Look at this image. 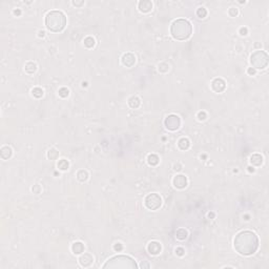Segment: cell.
Wrapping results in <instances>:
<instances>
[{
    "label": "cell",
    "instance_id": "cell-19",
    "mask_svg": "<svg viewBox=\"0 0 269 269\" xmlns=\"http://www.w3.org/2000/svg\"><path fill=\"white\" fill-rule=\"evenodd\" d=\"M159 157H158L157 155H155V153H151V155H149L148 157H147V162H148L149 165L151 166H156L159 164Z\"/></svg>",
    "mask_w": 269,
    "mask_h": 269
},
{
    "label": "cell",
    "instance_id": "cell-44",
    "mask_svg": "<svg viewBox=\"0 0 269 269\" xmlns=\"http://www.w3.org/2000/svg\"><path fill=\"white\" fill-rule=\"evenodd\" d=\"M82 86H83V87L84 86H87V83H86V82H83V83H82Z\"/></svg>",
    "mask_w": 269,
    "mask_h": 269
},
{
    "label": "cell",
    "instance_id": "cell-43",
    "mask_svg": "<svg viewBox=\"0 0 269 269\" xmlns=\"http://www.w3.org/2000/svg\"><path fill=\"white\" fill-rule=\"evenodd\" d=\"M208 217H209V218H214V212H209V214H208Z\"/></svg>",
    "mask_w": 269,
    "mask_h": 269
},
{
    "label": "cell",
    "instance_id": "cell-32",
    "mask_svg": "<svg viewBox=\"0 0 269 269\" xmlns=\"http://www.w3.org/2000/svg\"><path fill=\"white\" fill-rule=\"evenodd\" d=\"M32 190H33V192H34V194H36V195L40 194V192H41L40 185H39V184H36V185H34L33 187H32Z\"/></svg>",
    "mask_w": 269,
    "mask_h": 269
},
{
    "label": "cell",
    "instance_id": "cell-5",
    "mask_svg": "<svg viewBox=\"0 0 269 269\" xmlns=\"http://www.w3.org/2000/svg\"><path fill=\"white\" fill-rule=\"evenodd\" d=\"M268 61V55L261 49L255 52L250 57V63L255 69H264L265 67H267Z\"/></svg>",
    "mask_w": 269,
    "mask_h": 269
},
{
    "label": "cell",
    "instance_id": "cell-39",
    "mask_svg": "<svg viewBox=\"0 0 269 269\" xmlns=\"http://www.w3.org/2000/svg\"><path fill=\"white\" fill-rule=\"evenodd\" d=\"M38 36L40 37V38H43V37L45 36V32L44 31H39V34H38Z\"/></svg>",
    "mask_w": 269,
    "mask_h": 269
},
{
    "label": "cell",
    "instance_id": "cell-15",
    "mask_svg": "<svg viewBox=\"0 0 269 269\" xmlns=\"http://www.w3.org/2000/svg\"><path fill=\"white\" fill-rule=\"evenodd\" d=\"M12 155H13V150H12V148L8 146H3L1 148V150H0V156H1V158L3 160L10 159V158L12 157Z\"/></svg>",
    "mask_w": 269,
    "mask_h": 269
},
{
    "label": "cell",
    "instance_id": "cell-8",
    "mask_svg": "<svg viewBox=\"0 0 269 269\" xmlns=\"http://www.w3.org/2000/svg\"><path fill=\"white\" fill-rule=\"evenodd\" d=\"M172 184L176 188H178V189H184L188 184L187 178H186L184 175H177L175 178H173Z\"/></svg>",
    "mask_w": 269,
    "mask_h": 269
},
{
    "label": "cell",
    "instance_id": "cell-38",
    "mask_svg": "<svg viewBox=\"0 0 269 269\" xmlns=\"http://www.w3.org/2000/svg\"><path fill=\"white\" fill-rule=\"evenodd\" d=\"M83 3H84L83 1H79V2H78V1H73V4L75 6H80V5H82Z\"/></svg>",
    "mask_w": 269,
    "mask_h": 269
},
{
    "label": "cell",
    "instance_id": "cell-35",
    "mask_svg": "<svg viewBox=\"0 0 269 269\" xmlns=\"http://www.w3.org/2000/svg\"><path fill=\"white\" fill-rule=\"evenodd\" d=\"M247 33H248L247 27H241V29H240V34L242 35V36H246Z\"/></svg>",
    "mask_w": 269,
    "mask_h": 269
},
{
    "label": "cell",
    "instance_id": "cell-37",
    "mask_svg": "<svg viewBox=\"0 0 269 269\" xmlns=\"http://www.w3.org/2000/svg\"><path fill=\"white\" fill-rule=\"evenodd\" d=\"M247 73L249 74V75H255V68H253V67H249L248 69H247Z\"/></svg>",
    "mask_w": 269,
    "mask_h": 269
},
{
    "label": "cell",
    "instance_id": "cell-24",
    "mask_svg": "<svg viewBox=\"0 0 269 269\" xmlns=\"http://www.w3.org/2000/svg\"><path fill=\"white\" fill-rule=\"evenodd\" d=\"M83 42H84V45H85L87 49H92V47H94L95 43H96V42H95V39L93 38V37H90V36L84 38Z\"/></svg>",
    "mask_w": 269,
    "mask_h": 269
},
{
    "label": "cell",
    "instance_id": "cell-36",
    "mask_svg": "<svg viewBox=\"0 0 269 269\" xmlns=\"http://www.w3.org/2000/svg\"><path fill=\"white\" fill-rule=\"evenodd\" d=\"M173 169L177 170V171H180L182 169V165L180 163H176L175 165H173Z\"/></svg>",
    "mask_w": 269,
    "mask_h": 269
},
{
    "label": "cell",
    "instance_id": "cell-23",
    "mask_svg": "<svg viewBox=\"0 0 269 269\" xmlns=\"http://www.w3.org/2000/svg\"><path fill=\"white\" fill-rule=\"evenodd\" d=\"M58 157H59V151L56 148H51L47 151V158L49 160H57Z\"/></svg>",
    "mask_w": 269,
    "mask_h": 269
},
{
    "label": "cell",
    "instance_id": "cell-4",
    "mask_svg": "<svg viewBox=\"0 0 269 269\" xmlns=\"http://www.w3.org/2000/svg\"><path fill=\"white\" fill-rule=\"evenodd\" d=\"M138 267L136 261L128 255H116L108 260L103 265V268H129L136 269Z\"/></svg>",
    "mask_w": 269,
    "mask_h": 269
},
{
    "label": "cell",
    "instance_id": "cell-11",
    "mask_svg": "<svg viewBox=\"0 0 269 269\" xmlns=\"http://www.w3.org/2000/svg\"><path fill=\"white\" fill-rule=\"evenodd\" d=\"M121 62H122V64L124 66L131 67L134 63H136V57H134V54L126 53L122 56V58H121Z\"/></svg>",
    "mask_w": 269,
    "mask_h": 269
},
{
    "label": "cell",
    "instance_id": "cell-18",
    "mask_svg": "<svg viewBox=\"0 0 269 269\" xmlns=\"http://www.w3.org/2000/svg\"><path fill=\"white\" fill-rule=\"evenodd\" d=\"M187 236H188V233H187V230L184 228H179L177 230V233H176V238L180 241L185 240V239H187Z\"/></svg>",
    "mask_w": 269,
    "mask_h": 269
},
{
    "label": "cell",
    "instance_id": "cell-22",
    "mask_svg": "<svg viewBox=\"0 0 269 269\" xmlns=\"http://www.w3.org/2000/svg\"><path fill=\"white\" fill-rule=\"evenodd\" d=\"M77 179L79 180L80 182H85L86 180L88 179V173L86 170L84 169H81L77 172Z\"/></svg>",
    "mask_w": 269,
    "mask_h": 269
},
{
    "label": "cell",
    "instance_id": "cell-6",
    "mask_svg": "<svg viewBox=\"0 0 269 269\" xmlns=\"http://www.w3.org/2000/svg\"><path fill=\"white\" fill-rule=\"evenodd\" d=\"M162 199L158 194H149L145 198V206L149 210H157L161 207Z\"/></svg>",
    "mask_w": 269,
    "mask_h": 269
},
{
    "label": "cell",
    "instance_id": "cell-25",
    "mask_svg": "<svg viewBox=\"0 0 269 269\" xmlns=\"http://www.w3.org/2000/svg\"><path fill=\"white\" fill-rule=\"evenodd\" d=\"M57 166H58V168H59L60 170H67L68 167H69V163L66 161L65 159H62V160H60V161L58 162Z\"/></svg>",
    "mask_w": 269,
    "mask_h": 269
},
{
    "label": "cell",
    "instance_id": "cell-41",
    "mask_svg": "<svg viewBox=\"0 0 269 269\" xmlns=\"http://www.w3.org/2000/svg\"><path fill=\"white\" fill-rule=\"evenodd\" d=\"M14 14H15V15H17V16H19V15L21 14V11H20V10H15V11H14Z\"/></svg>",
    "mask_w": 269,
    "mask_h": 269
},
{
    "label": "cell",
    "instance_id": "cell-10",
    "mask_svg": "<svg viewBox=\"0 0 269 269\" xmlns=\"http://www.w3.org/2000/svg\"><path fill=\"white\" fill-rule=\"evenodd\" d=\"M162 250V246L159 242L157 241H151L148 245H147V251H148L150 255H157L161 252Z\"/></svg>",
    "mask_w": 269,
    "mask_h": 269
},
{
    "label": "cell",
    "instance_id": "cell-21",
    "mask_svg": "<svg viewBox=\"0 0 269 269\" xmlns=\"http://www.w3.org/2000/svg\"><path fill=\"white\" fill-rule=\"evenodd\" d=\"M24 69H25V71H27V74L32 75V74H34L35 71H36L37 65H36V63H34V62H27V63L25 64V66H24Z\"/></svg>",
    "mask_w": 269,
    "mask_h": 269
},
{
    "label": "cell",
    "instance_id": "cell-20",
    "mask_svg": "<svg viewBox=\"0 0 269 269\" xmlns=\"http://www.w3.org/2000/svg\"><path fill=\"white\" fill-rule=\"evenodd\" d=\"M140 104H141V101L138 97L134 96V97H131V98H129L128 105L131 106V108H138L139 106H140Z\"/></svg>",
    "mask_w": 269,
    "mask_h": 269
},
{
    "label": "cell",
    "instance_id": "cell-27",
    "mask_svg": "<svg viewBox=\"0 0 269 269\" xmlns=\"http://www.w3.org/2000/svg\"><path fill=\"white\" fill-rule=\"evenodd\" d=\"M158 69H159L160 73L165 74V73H167V71H169V65H168L167 63H166V62H162V63L159 64V66H158Z\"/></svg>",
    "mask_w": 269,
    "mask_h": 269
},
{
    "label": "cell",
    "instance_id": "cell-3",
    "mask_svg": "<svg viewBox=\"0 0 269 269\" xmlns=\"http://www.w3.org/2000/svg\"><path fill=\"white\" fill-rule=\"evenodd\" d=\"M46 29L54 33H59L66 25V16L61 11H51L45 17Z\"/></svg>",
    "mask_w": 269,
    "mask_h": 269
},
{
    "label": "cell",
    "instance_id": "cell-30",
    "mask_svg": "<svg viewBox=\"0 0 269 269\" xmlns=\"http://www.w3.org/2000/svg\"><path fill=\"white\" fill-rule=\"evenodd\" d=\"M228 14L230 15L231 17H236V16H238V14H239L238 8H229V11H228Z\"/></svg>",
    "mask_w": 269,
    "mask_h": 269
},
{
    "label": "cell",
    "instance_id": "cell-17",
    "mask_svg": "<svg viewBox=\"0 0 269 269\" xmlns=\"http://www.w3.org/2000/svg\"><path fill=\"white\" fill-rule=\"evenodd\" d=\"M178 146L181 150H187L190 146V142L187 138H181L178 141Z\"/></svg>",
    "mask_w": 269,
    "mask_h": 269
},
{
    "label": "cell",
    "instance_id": "cell-1",
    "mask_svg": "<svg viewBox=\"0 0 269 269\" xmlns=\"http://www.w3.org/2000/svg\"><path fill=\"white\" fill-rule=\"evenodd\" d=\"M236 250L242 255H251L259 248V238L250 230L239 233L233 241Z\"/></svg>",
    "mask_w": 269,
    "mask_h": 269
},
{
    "label": "cell",
    "instance_id": "cell-33",
    "mask_svg": "<svg viewBox=\"0 0 269 269\" xmlns=\"http://www.w3.org/2000/svg\"><path fill=\"white\" fill-rule=\"evenodd\" d=\"M176 253H177V255H179V257H183V255H185V250H184V248H182V247H178V248L176 249Z\"/></svg>",
    "mask_w": 269,
    "mask_h": 269
},
{
    "label": "cell",
    "instance_id": "cell-13",
    "mask_svg": "<svg viewBox=\"0 0 269 269\" xmlns=\"http://www.w3.org/2000/svg\"><path fill=\"white\" fill-rule=\"evenodd\" d=\"M138 8L142 13H148L153 10V3L149 0H141L139 1Z\"/></svg>",
    "mask_w": 269,
    "mask_h": 269
},
{
    "label": "cell",
    "instance_id": "cell-9",
    "mask_svg": "<svg viewBox=\"0 0 269 269\" xmlns=\"http://www.w3.org/2000/svg\"><path fill=\"white\" fill-rule=\"evenodd\" d=\"M226 87V83L223 79L221 78H216L214 79V81L211 82V88L214 92L216 93H222L223 90Z\"/></svg>",
    "mask_w": 269,
    "mask_h": 269
},
{
    "label": "cell",
    "instance_id": "cell-12",
    "mask_svg": "<svg viewBox=\"0 0 269 269\" xmlns=\"http://www.w3.org/2000/svg\"><path fill=\"white\" fill-rule=\"evenodd\" d=\"M94 262V258L90 255V253H84L79 258V263L82 267H88Z\"/></svg>",
    "mask_w": 269,
    "mask_h": 269
},
{
    "label": "cell",
    "instance_id": "cell-26",
    "mask_svg": "<svg viewBox=\"0 0 269 269\" xmlns=\"http://www.w3.org/2000/svg\"><path fill=\"white\" fill-rule=\"evenodd\" d=\"M32 95H33L35 98H41L43 96V90L40 87H35L32 90Z\"/></svg>",
    "mask_w": 269,
    "mask_h": 269
},
{
    "label": "cell",
    "instance_id": "cell-2",
    "mask_svg": "<svg viewBox=\"0 0 269 269\" xmlns=\"http://www.w3.org/2000/svg\"><path fill=\"white\" fill-rule=\"evenodd\" d=\"M192 27L187 19H176L170 25V34L176 40H186L191 36Z\"/></svg>",
    "mask_w": 269,
    "mask_h": 269
},
{
    "label": "cell",
    "instance_id": "cell-29",
    "mask_svg": "<svg viewBox=\"0 0 269 269\" xmlns=\"http://www.w3.org/2000/svg\"><path fill=\"white\" fill-rule=\"evenodd\" d=\"M58 93H59V96L61 97V98H66V97H68V95H69V90H67L66 87H61Z\"/></svg>",
    "mask_w": 269,
    "mask_h": 269
},
{
    "label": "cell",
    "instance_id": "cell-7",
    "mask_svg": "<svg viewBox=\"0 0 269 269\" xmlns=\"http://www.w3.org/2000/svg\"><path fill=\"white\" fill-rule=\"evenodd\" d=\"M164 124H165V127L168 131H175L179 129V127L181 126V119L177 115H169V116L166 117Z\"/></svg>",
    "mask_w": 269,
    "mask_h": 269
},
{
    "label": "cell",
    "instance_id": "cell-34",
    "mask_svg": "<svg viewBox=\"0 0 269 269\" xmlns=\"http://www.w3.org/2000/svg\"><path fill=\"white\" fill-rule=\"evenodd\" d=\"M114 249H115V251H118V252H120V251L123 249V245L121 244V243H117V244L114 245Z\"/></svg>",
    "mask_w": 269,
    "mask_h": 269
},
{
    "label": "cell",
    "instance_id": "cell-14",
    "mask_svg": "<svg viewBox=\"0 0 269 269\" xmlns=\"http://www.w3.org/2000/svg\"><path fill=\"white\" fill-rule=\"evenodd\" d=\"M71 251L75 255H81L82 252H84V244L81 242H75L71 245Z\"/></svg>",
    "mask_w": 269,
    "mask_h": 269
},
{
    "label": "cell",
    "instance_id": "cell-28",
    "mask_svg": "<svg viewBox=\"0 0 269 269\" xmlns=\"http://www.w3.org/2000/svg\"><path fill=\"white\" fill-rule=\"evenodd\" d=\"M206 15H207V11H206V8H199L198 10H197V16H198L199 18H205Z\"/></svg>",
    "mask_w": 269,
    "mask_h": 269
},
{
    "label": "cell",
    "instance_id": "cell-31",
    "mask_svg": "<svg viewBox=\"0 0 269 269\" xmlns=\"http://www.w3.org/2000/svg\"><path fill=\"white\" fill-rule=\"evenodd\" d=\"M206 118H207V114H206L205 112H199L198 114V119L200 121H204L206 120Z\"/></svg>",
    "mask_w": 269,
    "mask_h": 269
},
{
    "label": "cell",
    "instance_id": "cell-40",
    "mask_svg": "<svg viewBox=\"0 0 269 269\" xmlns=\"http://www.w3.org/2000/svg\"><path fill=\"white\" fill-rule=\"evenodd\" d=\"M141 267H142V268H144V267L145 268H149V265L147 263H142V264H141Z\"/></svg>",
    "mask_w": 269,
    "mask_h": 269
},
{
    "label": "cell",
    "instance_id": "cell-16",
    "mask_svg": "<svg viewBox=\"0 0 269 269\" xmlns=\"http://www.w3.org/2000/svg\"><path fill=\"white\" fill-rule=\"evenodd\" d=\"M250 163L255 166H260L263 163V157L259 153H255L250 157Z\"/></svg>",
    "mask_w": 269,
    "mask_h": 269
},
{
    "label": "cell",
    "instance_id": "cell-42",
    "mask_svg": "<svg viewBox=\"0 0 269 269\" xmlns=\"http://www.w3.org/2000/svg\"><path fill=\"white\" fill-rule=\"evenodd\" d=\"M248 171H249V172H255V168L251 167V166H249V167H248Z\"/></svg>",
    "mask_w": 269,
    "mask_h": 269
}]
</instances>
